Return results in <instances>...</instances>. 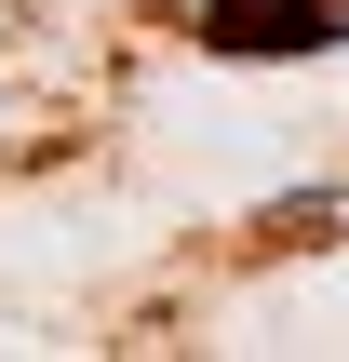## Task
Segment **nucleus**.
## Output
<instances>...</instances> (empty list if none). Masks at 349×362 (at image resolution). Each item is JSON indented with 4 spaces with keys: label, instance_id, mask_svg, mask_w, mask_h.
<instances>
[{
    "label": "nucleus",
    "instance_id": "obj_1",
    "mask_svg": "<svg viewBox=\"0 0 349 362\" xmlns=\"http://www.w3.org/2000/svg\"><path fill=\"white\" fill-rule=\"evenodd\" d=\"M188 40L202 54H336L349 0H188Z\"/></svg>",
    "mask_w": 349,
    "mask_h": 362
}]
</instances>
